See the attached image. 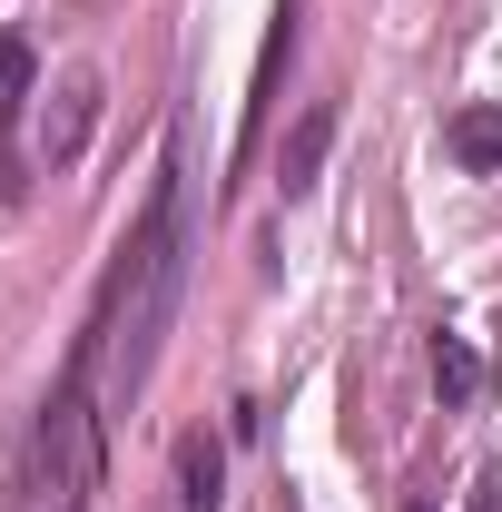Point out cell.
<instances>
[{
  "label": "cell",
  "instance_id": "obj_1",
  "mask_svg": "<svg viewBox=\"0 0 502 512\" xmlns=\"http://www.w3.org/2000/svg\"><path fill=\"white\" fill-rule=\"evenodd\" d=\"M178 296H188V168H178V148H168V158H158V188L138 207L119 266H109V296H99V316H89L99 414H109V424L148 394L158 345H168V325H178Z\"/></svg>",
  "mask_w": 502,
  "mask_h": 512
},
{
  "label": "cell",
  "instance_id": "obj_2",
  "mask_svg": "<svg viewBox=\"0 0 502 512\" xmlns=\"http://www.w3.org/2000/svg\"><path fill=\"white\" fill-rule=\"evenodd\" d=\"M335 99H306V119L286 128V148H276V197L296 207V197H315V178H325V148H335Z\"/></svg>",
  "mask_w": 502,
  "mask_h": 512
},
{
  "label": "cell",
  "instance_id": "obj_3",
  "mask_svg": "<svg viewBox=\"0 0 502 512\" xmlns=\"http://www.w3.org/2000/svg\"><path fill=\"white\" fill-rule=\"evenodd\" d=\"M89 119H99V69H69L60 99H50V119H40V168H69V158L89 148Z\"/></svg>",
  "mask_w": 502,
  "mask_h": 512
},
{
  "label": "cell",
  "instance_id": "obj_4",
  "mask_svg": "<svg viewBox=\"0 0 502 512\" xmlns=\"http://www.w3.org/2000/svg\"><path fill=\"white\" fill-rule=\"evenodd\" d=\"M217 503H227V444L178 434V512H217Z\"/></svg>",
  "mask_w": 502,
  "mask_h": 512
},
{
  "label": "cell",
  "instance_id": "obj_5",
  "mask_svg": "<svg viewBox=\"0 0 502 512\" xmlns=\"http://www.w3.org/2000/svg\"><path fill=\"white\" fill-rule=\"evenodd\" d=\"M30 89H40V50H30L20 30H0V138L20 128V109H30Z\"/></svg>",
  "mask_w": 502,
  "mask_h": 512
},
{
  "label": "cell",
  "instance_id": "obj_6",
  "mask_svg": "<svg viewBox=\"0 0 502 512\" xmlns=\"http://www.w3.org/2000/svg\"><path fill=\"white\" fill-rule=\"evenodd\" d=\"M434 384H443V404H473V394H483V355H473L453 325L434 335Z\"/></svg>",
  "mask_w": 502,
  "mask_h": 512
},
{
  "label": "cell",
  "instance_id": "obj_7",
  "mask_svg": "<svg viewBox=\"0 0 502 512\" xmlns=\"http://www.w3.org/2000/svg\"><path fill=\"white\" fill-rule=\"evenodd\" d=\"M453 158H463V168H483V178L502 168V109H493V99L453 119Z\"/></svg>",
  "mask_w": 502,
  "mask_h": 512
},
{
  "label": "cell",
  "instance_id": "obj_8",
  "mask_svg": "<svg viewBox=\"0 0 502 512\" xmlns=\"http://www.w3.org/2000/svg\"><path fill=\"white\" fill-rule=\"evenodd\" d=\"M463 512H502V483H473V503Z\"/></svg>",
  "mask_w": 502,
  "mask_h": 512
},
{
  "label": "cell",
  "instance_id": "obj_9",
  "mask_svg": "<svg viewBox=\"0 0 502 512\" xmlns=\"http://www.w3.org/2000/svg\"><path fill=\"white\" fill-rule=\"evenodd\" d=\"M414 512H434V503H414Z\"/></svg>",
  "mask_w": 502,
  "mask_h": 512
}]
</instances>
